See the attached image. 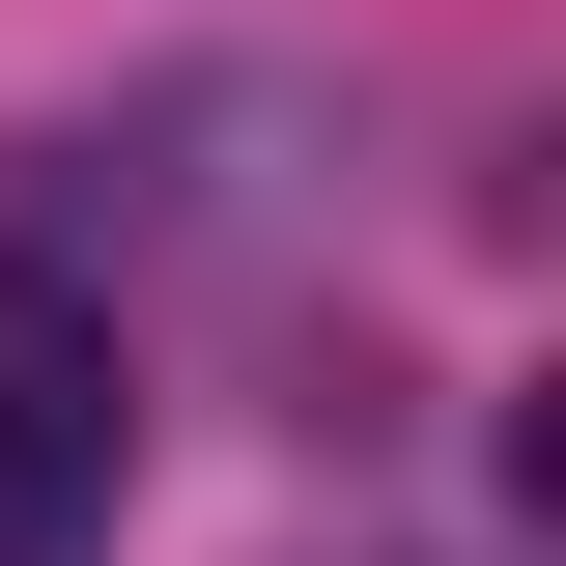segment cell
<instances>
[{
    "label": "cell",
    "instance_id": "1",
    "mask_svg": "<svg viewBox=\"0 0 566 566\" xmlns=\"http://www.w3.org/2000/svg\"><path fill=\"white\" fill-rule=\"evenodd\" d=\"M114 510H142V368L85 283L0 255V566H114Z\"/></svg>",
    "mask_w": 566,
    "mask_h": 566
}]
</instances>
